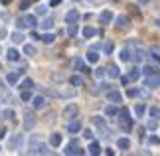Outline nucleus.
<instances>
[{"label": "nucleus", "mask_w": 160, "mask_h": 156, "mask_svg": "<svg viewBox=\"0 0 160 156\" xmlns=\"http://www.w3.org/2000/svg\"><path fill=\"white\" fill-rule=\"evenodd\" d=\"M32 107H34V109H44V107H46V97H44V95L32 97Z\"/></svg>", "instance_id": "9"}, {"label": "nucleus", "mask_w": 160, "mask_h": 156, "mask_svg": "<svg viewBox=\"0 0 160 156\" xmlns=\"http://www.w3.org/2000/svg\"><path fill=\"white\" fill-rule=\"evenodd\" d=\"M40 28H42V30H52V28H53V18H52V16H46L44 20L40 22Z\"/></svg>", "instance_id": "16"}, {"label": "nucleus", "mask_w": 160, "mask_h": 156, "mask_svg": "<svg viewBox=\"0 0 160 156\" xmlns=\"http://www.w3.org/2000/svg\"><path fill=\"white\" fill-rule=\"evenodd\" d=\"M138 4L140 6H146V4H150V0H138Z\"/></svg>", "instance_id": "57"}, {"label": "nucleus", "mask_w": 160, "mask_h": 156, "mask_svg": "<svg viewBox=\"0 0 160 156\" xmlns=\"http://www.w3.org/2000/svg\"><path fill=\"white\" fill-rule=\"evenodd\" d=\"M140 75H142V73H140L138 67H132L131 73H128V79H131V81H138V79H140Z\"/></svg>", "instance_id": "25"}, {"label": "nucleus", "mask_w": 160, "mask_h": 156, "mask_svg": "<svg viewBox=\"0 0 160 156\" xmlns=\"http://www.w3.org/2000/svg\"><path fill=\"white\" fill-rule=\"evenodd\" d=\"M146 128H148V130H156V128H158V123H156V118H152V121H148V123H146Z\"/></svg>", "instance_id": "45"}, {"label": "nucleus", "mask_w": 160, "mask_h": 156, "mask_svg": "<svg viewBox=\"0 0 160 156\" xmlns=\"http://www.w3.org/2000/svg\"><path fill=\"white\" fill-rule=\"evenodd\" d=\"M10 38H12V42H14V43H22V42H24V34L20 32V30H18V32H14V34L10 36Z\"/></svg>", "instance_id": "30"}, {"label": "nucleus", "mask_w": 160, "mask_h": 156, "mask_svg": "<svg viewBox=\"0 0 160 156\" xmlns=\"http://www.w3.org/2000/svg\"><path fill=\"white\" fill-rule=\"evenodd\" d=\"M107 99H109V101H111V103H115V105H119V103L122 101V95H121V93H119V91H117V89H109V91H107Z\"/></svg>", "instance_id": "5"}, {"label": "nucleus", "mask_w": 160, "mask_h": 156, "mask_svg": "<svg viewBox=\"0 0 160 156\" xmlns=\"http://www.w3.org/2000/svg\"><path fill=\"white\" fill-rule=\"evenodd\" d=\"M113 49H115V43L111 42V40L103 43V52H105V53H113Z\"/></svg>", "instance_id": "34"}, {"label": "nucleus", "mask_w": 160, "mask_h": 156, "mask_svg": "<svg viewBox=\"0 0 160 156\" xmlns=\"http://www.w3.org/2000/svg\"><path fill=\"white\" fill-rule=\"evenodd\" d=\"M87 61H89V63H97V61H99V53H97V49L87 52Z\"/></svg>", "instance_id": "22"}, {"label": "nucleus", "mask_w": 160, "mask_h": 156, "mask_svg": "<svg viewBox=\"0 0 160 156\" xmlns=\"http://www.w3.org/2000/svg\"><path fill=\"white\" fill-rule=\"evenodd\" d=\"M117 111H119V109H117L115 103H113V105H109V107H105V115L107 117H117Z\"/></svg>", "instance_id": "31"}, {"label": "nucleus", "mask_w": 160, "mask_h": 156, "mask_svg": "<svg viewBox=\"0 0 160 156\" xmlns=\"http://www.w3.org/2000/svg\"><path fill=\"white\" fill-rule=\"evenodd\" d=\"M134 113H137V117H142V115L146 113V107H144L142 103H138L137 107H134Z\"/></svg>", "instance_id": "36"}, {"label": "nucleus", "mask_w": 160, "mask_h": 156, "mask_svg": "<svg viewBox=\"0 0 160 156\" xmlns=\"http://www.w3.org/2000/svg\"><path fill=\"white\" fill-rule=\"evenodd\" d=\"M150 144H160V138H156V136H150Z\"/></svg>", "instance_id": "53"}, {"label": "nucleus", "mask_w": 160, "mask_h": 156, "mask_svg": "<svg viewBox=\"0 0 160 156\" xmlns=\"http://www.w3.org/2000/svg\"><path fill=\"white\" fill-rule=\"evenodd\" d=\"M22 101H32V91L30 89H22Z\"/></svg>", "instance_id": "38"}, {"label": "nucleus", "mask_w": 160, "mask_h": 156, "mask_svg": "<svg viewBox=\"0 0 160 156\" xmlns=\"http://www.w3.org/2000/svg\"><path fill=\"white\" fill-rule=\"evenodd\" d=\"M89 4H103V0H87Z\"/></svg>", "instance_id": "56"}, {"label": "nucleus", "mask_w": 160, "mask_h": 156, "mask_svg": "<svg viewBox=\"0 0 160 156\" xmlns=\"http://www.w3.org/2000/svg\"><path fill=\"white\" fill-rule=\"evenodd\" d=\"M24 53L32 58V55H36V48L32 46V43H26V46H24Z\"/></svg>", "instance_id": "35"}, {"label": "nucleus", "mask_w": 160, "mask_h": 156, "mask_svg": "<svg viewBox=\"0 0 160 156\" xmlns=\"http://www.w3.org/2000/svg\"><path fill=\"white\" fill-rule=\"evenodd\" d=\"M127 95L131 97V99H134V97H138V89H128V91H127Z\"/></svg>", "instance_id": "48"}, {"label": "nucleus", "mask_w": 160, "mask_h": 156, "mask_svg": "<svg viewBox=\"0 0 160 156\" xmlns=\"http://www.w3.org/2000/svg\"><path fill=\"white\" fill-rule=\"evenodd\" d=\"M79 115V109H77V105H67V107L63 109V118H69V121H71V118H75Z\"/></svg>", "instance_id": "3"}, {"label": "nucleus", "mask_w": 160, "mask_h": 156, "mask_svg": "<svg viewBox=\"0 0 160 156\" xmlns=\"http://www.w3.org/2000/svg\"><path fill=\"white\" fill-rule=\"evenodd\" d=\"M63 154H67V156H71V154H85V150L77 144V140H71L69 144L63 148Z\"/></svg>", "instance_id": "2"}, {"label": "nucleus", "mask_w": 160, "mask_h": 156, "mask_svg": "<svg viewBox=\"0 0 160 156\" xmlns=\"http://www.w3.org/2000/svg\"><path fill=\"white\" fill-rule=\"evenodd\" d=\"M148 55H150V59H152V61H154V63H158V65H160V55H158L156 52H150Z\"/></svg>", "instance_id": "47"}, {"label": "nucleus", "mask_w": 160, "mask_h": 156, "mask_svg": "<svg viewBox=\"0 0 160 156\" xmlns=\"http://www.w3.org/2000/svg\"><path fill=\"white\" fill-rule=\"evenodd\" d=\"M83 36H85V38H95V36H97V30L93 28V26H85L83 28Z\"/></svg>", "instance_id": "21"}, {"label": "nucleus", "mask_w": 160, "mask_h": 156, "mask_svg": "<svg viewBox=\"0 0 160 156\" xmlns=\"http://www.w3.org/2000/svg\"><path fill=\"white\" fill-rule=\"evenodd\" d=\"M34 127H36V117L30 113V111H26V113H24V128L32 130Z\"/></svg>", "instance_id": "4"}, {"label": "nucleus", "mask_w": 160, "mask_h": 156, "mask_svg": "<svg viewBox=\"0 0 160 156\" xmlns=\"http://www.w3.org/2000/svg\"><path fill=\"white\" fill-rule=\"evenodd\" d=\"M140 73H142V75H152V73H158V67L156 65H144L142 69H140Z\"/></svg>", "instance_id": "19"}, {"label": "nucleus", "mask_w": 160, "mask_h": 156, "mask_svg": "<svg viewBox=\"0 0 160 156\" xmlns=\"http://www.w3.org/2000/svg\"><path fill=\"white\" fill-rule=\"evenodd\" d=\"M105 154H109V156H113V154H115V150H113V148H105Z\"/></svg>", "instance_id": "55"}, {"label": "nucleus", "mask_w": 160, "mask_h": 156, "mask_svg": "<svg viewBox=\"0 0 160 156\" xmlns=\"http://www.w3.org/2000/svg\"><path fill=\"white\" fill-rule=\"evenodd\" d=\"M156 24H158V26H160V20H158V22H156Z\"/></svg>", "instance_id": "61"}, {"label": "nucleus", "mask_w": 160, "mask_h": 156, "mask_svg": "<svg viewBox=\"0 0 160 156\" xmlns=\"http://www.w3.org/2000/svg\"><path fill=\"white\" fill-rule=\"evenodd\" d=\"M105 71H107V75H109L111 79H117V77H119V75H121V71H119V67H117V65H113V63H111V65L107 67V69H105Z\"/></svg>", "instance_id": "15"}, {"label": "nucleus", "mask_w": 160, "mask_h": 156, "mask_svg": "<svg viewBox=\"0 0 160 156\" xmlns=\"http://www.w3.org/2000/svg\"><path fill=\"white\" fill-rule=\"evenodd\" d=\"M36 12H38L40 16H46V14H48V6H44V4H40L38 8H36Z\"/></svg>", "instance_id": "46"}, {"label": "nucleus", "mask_w": 160, "mask_h": 156, "mask_svg": "<svg viewBox=\"0 0 160 156\" xmlns=\"http://www.w3.org/2000/svg\"><path fill=\"white\" fill-rule=\"evenodd\" d=\"M119 59L121 61H131V48H122L121 53H119Z\"/></svg>", "instance_id": "20"}, {"label": "nucleus", "mask_w": 160, "mask_h": 156, "mask_svg": "<svg viewBox=\"0 0 160 156\" xmlns=\"http://www.w3.org/2000/svg\"><path fill=\"white\" fill-rule=\"evenodd\" d=\"M0 150H2V148H0Z\"/></svg>", "instance_id": "62"}, {"label": "nucleus", "mask_w": 160, "mask_h": 156, "mask_svg": "<svg viewBox=\"0 0 160 156\" xmlns=\"http://www.w3.org/2000/svg\"><path fill=\"white\" fill-rule=\"evenodd\" d=\"M128 81H131V79H128V75H122V77H121V83H122V85H127Z\"/></svg>", "instance_id": "54"}, {"label": "nucleus", "mask_w": 160, "mask_h": 156, "mask_svg": "<svg viewBox=\"0 0 160 156\" xmlns=\"http://www.w3.org/2000/svg\"><path fill=\"white\" fill-rule=\"evenodd\" d=\"M119 30H128V26H131V20H128V16H119L117 18V24H115Z\"/></svg>", "instance_id": "8"}, {"label": "nucleus", "mask_w": 160, "mask_h": 156, "mask_svg": "<svg viewBox=\"0 0 160 156\" xmlns=\"http://www.w3.org/2000/svg\"><path fill=\"white\" fill-rule=\"evenodd\" d=\"M0 117H4V118H14L16 113L12 109H6V111H0Z\"/></svg>", "instance_id": "37"}, {"label": "nucleus", "mask_w": 160, "mask_h": 156, "mask_svg": "<svg viewBox=\"0 0 160 156\" xmlns=\"http://www.w3.org/2000/svg\"><path fill=\"white\" fill-rule=\"evenodd\" d=\"M0 53H2V46H0Z\"/></svg>", "instance_id": "60"}, {"label": "nucleus", "mask_w": 160, "mask_h": 156, "mask_svg": "<svg viewBox=\"0 0 160 156\" xmlns=\"http://www.w3.org/2000/svg\"><path fill=\"white\" fill-rule=\"evenodd\" d=\"M83 136H85L87 140H93V133H91L89 128H85V130H83Z\"/></svg>", "instance_id": "49"}, {"label": "nucleus", "mask_w": 160, "mask_h": 156, "mask_svg": "<svg viewBox=\"0 0 160 156\" xmlns=\"http://www.w3.org/2000/svg\"><path fill=\"white\" fill-rule=\"evenodd\" d=\"M16 28H18V30H22V28H26V24H24V20H22V16H20V18H18V20H16Z\"/></svg>", "instance_id": "50"}, {"label": "nucleus", "mask_w": 160, "mask_h": 156, "mask_svg": "<svg viewBox=\"0 0 160 156\" xmlns=\"http://www.w3.org/2000/svg\"><path fill=\"white\" fill-rule=\"evenodd\" d=\"M73 67H75V69H81V71H85V73H89V71H91L89 67H85V65H83V59H81V58H75V59H73Z\"/></svg>", "instance_id": "18"}, {"label": "nucleus", "mask_w": 160, "mask_h": 156, "mask_svg": "<svg viewBox=\"0 0 160 156\" xmlns=\"http://www.w3.org/2000/svg\"><path fill=\"white\" fill-rule=\"evenodd\" d=\"M40 40L44 42V43H52V42L55 40V36H53V34H50V32H46L44 36H40Z\"/></svg>", "instance_id": "32"}, {"label": "nucleus", "mask_w": 160, "mask_h": 156, "mask_svg": "<svg viewBox=\"0 0 160 156\" xmlns=\"http://www.w3.org/2000/svg\"><path fill=\"white\" fill-rule=\"evenodd\" d=\"M6 58H8V61H18L20 59V52H18L16 48H10L8 52H6Z\"/></svg>", "instance_id": "14"}, {"label": "nucleus", "mask_w": 160, "mask_h": 156, "mask_svg": "<svg viewBox=\"0 0 160 156\" xmlns=\"http://www.w3.org/2000/svg\"><path fill=\"white\" fill-rule=\"evenodd\" d=\"M32 87H34V81L30 79V77H26V79L20 83V89H32Z\"/></svg>", "instance_id": "33"}, {"label": "nucleus", "mask_w": 160, "mask_h": 156, "mask_svg": "<svg viewBox=\"0 0 160 156\" xmlns=\"http://www.w3.org/2000/svg\"><path fill=\"white\" fill-rule=\"evenodd\" d=\"M117 146H119L121 150H128V148H131V140L128 138H119L117 140Z\"/></svg>", "instance_id": "24"}, {"label": "nucleus", "mask_w": 160, "mask_h": 156, "mask_svg": "<svg viewBox=\"0 0 160 156\" xmlns=\"http://www.w3.org/2000/svg\"><path fill=\"white\" fill-rule=\"evenodd\" d=\"M77 20H79V10L71 8V10L65 14V22H67V24H73V22H77Z\"/></svg>", "instance_id": "11"}, {"label": "nucleus", "mask_w": 160, "mask_h": 156, "mask_svg": "<svg viewBox=\"0 0 160 156\" xmlns=\"http://www.w3.org/2000/svg\"><path fill=\"white\" fill-rule=\"evenodd\" d=\"M144 85H146V87H158V85H160V73H152V75H146Z\"/></svg>", "instance_id": "6"}, {"label": "nucleus", "mask_w": 160, "mask_h": 156, "mask_svg": "<svg viewBox=\"0 0 160 156\" xmlns=\"http://www.w3.org/2000/svg\"><path fill=\"white\" fill-rule=\"evenodd\" d=\"M67 130H69V133H79V130H81V121H79L77 117L71 118V121L67 123Z\"/></svg>", "instance_id": "7"}, {"label": "nucleus", "mask_w": 160, "mask_h": 156, "mask_svg": "<svg viewBox=\"0 0 160 156\" xmlns=\"http://www.w3.org/2000/svg\"><path fill=\"white\" fill-rule=\"evenodd\" d=\"M30 4H32V0H22V4H20V8H22V10H26V8H28V6H30Z\"/></svg>", "instance_id": "51"}, {"label": "nucleus", "mask_w": 160, "mask_h": 156, "mask_svg": "<svg viewBox=\"0 0 160 156\" xmlns=\"http://www.w3.org/2000/svg\"><path fill=\"white\" fill-rule=\"evenodd\" d=\"M131 115H128V111L127 109H119L117 111V118H128Z\"/></svg>", "instance_id": "44"}, {"label": "nucleus", "mask_w": 160, "mask_h": 156, "mask_svg": "<svg viewBox=\"0 0 160 156\" xmlns=\"http://www.w3.org/2000/svg\"><path fill=\"white\" fill-rule=\"evenodd\" d=\"M75 89H63V91H59V97H63V99H69V97H75Z\"/></svg>", "instance_id": "28"}, {"label": "nucleus", "mask_w": 160, "mask_h": 156, "mask_svg": "<svg viewBox=\"0 0 160 156\" xmlns=\"http://www.w3.org/2000/svg\"><path fill=\"white\" fill-rule=\"evenodd\" d=\"M20 75H22V71H12V73H8V75H6V81H8L10 85H16L18 83V79H20Z\"/></svg>", "instance_id": "17"}, {"label": "nucleus", "mask_w": 160, "mask_h": 156, "mask_svg": "<svg viewBox=\"0 0 160 156\" xmlns=\"http://www.w3.org/2000/svg\"><path fill=\"white\" fill-rule=\"evenodd\" d=\"M44 95H48V97H59V91L58 89H44Z\"/></svg>", "instance_id": "43"}, {"label": "nucleus", "mask_w": 160, "mask_h": 156, "mask_svg": "<svg viewBox=\"0 0 160 156\" xmlns=\"http://www.w3.org/2000/svg\"><path fill=\"white\" fill-rule=\"evenodd\" d=\"M67 34H69L71 38H73V36H77V24H75V22L69 24V28H67Z\"/></svg>", "instance_id": "41"}, {"label": "nucleus", "mask_w": 160, "mask_h": 156, "mask_svg": "<svg viewBox=\"0 0 160 156\" xmlns=\"http://www.w3.org/2000/svg\"><path fill=\"white\" fill-rule=\"evenodd\" d=\"M20 144H22V134H16L10 138V148H20Z\"/></svg>", "instance_id": "23"}, {"label": "nucleus", "mask_w": 160, "mask_h": 156, "mask_svg": "<svg viewBox=\"0 0 160 156\" xmlns=\"http://www.w3.org/2000/svg\"><path fill=\"white\" fill-rule=\"evenodd\" d=\"M89 154H93V156L101 154V146L97 144V142H91V144H89Z\"/></svg>", "instance_id": "29"}, {"label": "nucleus", "mask_w": 160, "mask_h": 156, "mask_svg": "<svg viewBox=\"0 0 160 156\" xmlns=\"http://www.w3.org/2000/svg\"><path fill=\"white\" fill-rule=\"evenodd\" d=\"M93 124H95V127H105V118H103V117H93Z\"/></svg>", "instance_id": "40"}, {"label": "nucleus", "mask_w": 160, "mask_h": 156, "mask_svg": "<svg viewBox=\"0 0 160 156\" xmlns=\"http://www.w3.org/2000/svg\"><path fill=\"white\" fill-rule=\"evenodd\" d=\"M22 20H24V24H26V26H30V28H36V26H38V18H36L34 14L22 16Z\"/></svg>", "instance_id": "12"}, {"label": "nucleus", "mask_w": 160, "mask_h": 156, "mask_svg": "<svg viewBox=\"0 0 160 156\" xmlns=\"http://www.w3.org/2000/svg\"><path fill=\"white\" fill-rule=\"evenodd\" d=\"M148 115H150V118H160V109L158 107H150Z\"/></svg>", "instance_id": "39"}, {"label": "nucleus", "mask_w": 160, "mask_h": 156, "mask_svg": "<svg viewBox=\"0 0 160 156\" xmlns=\"http://www.w3.org/2000/svg\"><path fill=\"white\" fill-rule=\"evenodd\" d=\"M50 144H52V146H59V144H61V134H59V133H53V134L50 136Z\"/></svg>", "instance_id": "26"}, {"label": "nucleus", "mask_w": 160, "mask_h": 156, "mask_svg": "<svg viewBox=\"0 0 160 156\" xmlns=\"http://www.w3.org/2000/svg\"><path fill=\"white\" fill-rule=\"evenodd\" d=\"M93 75H95L97 79H103V77H105V75H107V71H105V69H103V67H99V69H95V71H93Z\"/></svg>", "instance_id": "42"}, {"label": "nucleus", "mask_w": 160, "mask_h": 156, "mask_svg": "<svg viewBox=\"0 0 160 156\" xmlns=\"http://www.w3.org/2000/svg\"><path fill=\"white\" fill-rule=\"evenodd\" d=\"M113 12H111V10H103L101 12V14H99V22L101 24H111V22H113Z\"/></svg>", "instance_id": "10"}, {"label": "nucleus", "mask_w": 160, "mask_h": 156, "mask_svg": "<svg viewBox=\"0 0 160 156\" xmlns=\"http://www.w3.org/2000/svg\"><path fill=\"white\" fill-rule=\"evenodd\" d=\"M69 83H71L73 87H79V85H83V77H81V75H71V77H69Z\"/></svg>", "instance_id": "27"}, {"label": "nucleus", "mask_w": 160, "mask_h": 156, "mask_svg": "<svg viewBox=\"0 0 160 156\" xmlns=\"http://www.w3.org/2000/svg\"><path fill=\"white\" fill-rule=\"evenodd\" d=\"M58 2H59V0H52V4H53V6H55V4H58Z\"/></svg>", "instance_id": "59"}, {"label": "nucleus", "mask_w": 160, "mask_h": 156, "mask_svg": "<svg viewBox=\"0 0 160 156\" xmlns=\"http://www.w3.org/2000/svg\"><path fill=\"white\" fill-rule=\"evenodd\" d=\"M109 89H113V85H109V83H101V91H109Z\"/></svg>", "instance_id": "52"}, {"label": "nucleus", "mask_w": 160, "mask_h": 156, "mask_svg": "<svg viewBox=\"0 0 160 156\" xmlns=\"http://www.w3.org/2000/svg\"><path fill=\"white\" fill-rule=\"evenodd\" d=\"M30 154H50V150H48V146L44 144V142H40L38 136H32L30 138Z\"/></svg>", "instance_id": "1"}, {"label": "nucleus", "mask_w": 160, "mask_h": 156, "mask_svg": "<svg viewBox=\"0 0 160 156\" xmlns=\"http://www.w3.org/2000/svg\"><path fill=\"white\" fill-rule=\"evenodd\" d=\"M4 134H6V127H0V138H2Z\"/></svg>", "instance_id": "58"}, {"label": "nucleus", "mask_w": 160, "mask_h": 156, "mask_svg": "<svg viewBox=\"0 0 160 156\" xmlns=\"http://www.w3.org/2000/svg\"><path fill=\"white\" fill-rule=\"evenodd\" d=\"M119 127L125 130V133H128V130L132 128V118L128 117V118H119Z\"/></svg>", "instance_id": "13"}]
</instances>
